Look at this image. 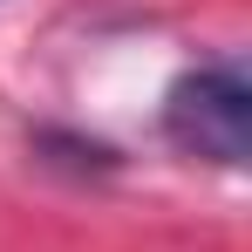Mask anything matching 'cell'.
I'll use <instances>...</instances> for the list:
<instances>
[{
  "mask_svg": "<svg viewBox=\"0 0 252 252\" xmlns=\"http://www.w3.org/2000/svg\"><path fill=\"white\" fill-rule=\"evenodd\" d=\"M164 136L184 157L239 170L252 157V82L239 62H205L177 75L164 95Z\"/></svg>",
  "mask_w": 252,
  "mask_h": 252,
  "instance_id": "cell-1",
  "label": "cell"
}]
</instances>
